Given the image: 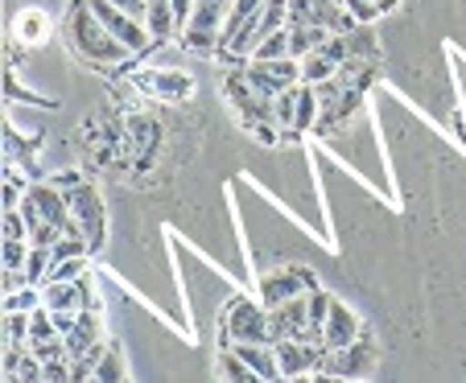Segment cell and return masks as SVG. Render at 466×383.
<instances>
[{
	"label": "cell",
	"mask_w": 466,
	"mask_h": 383,
	"mask_svg": "<svg viewBox=\"0 0 466 383\" xmlns=\"http://www.w3.org/2000/svg\"><path fill=\"white\" fill-rule=\"evenodd\" d=\"M326 37H330V29L318 25V21L314 25H289V54L293 58H306V54L322 50Z\"/></svg>",
	"instance_id": "19"
},
{
	"label": "cell",
	"mask_w": 466,
	"mask_h": 383,
	"mask_svg": "<svg viewBox=\"0 0 466 383\" xmlns=\"http://www.w3.org/2000/svg\"><path fill=\"white\" fill-rule=\"evenodd\" d=\"M322 116V104H318V87L314 83H301V96H298V136L309 132Z\"/></svg>",
	"instance_id": "24"
},
{
	"label": "cell",
	"mask_w": 466,
	"mask_h": 383,
	"mask_svg": "<svg viewBox=\"0 0 466 383\" xmlns=\"http://www.w3.org/2000/svg\"><path fill=\"white\" fill-rule=\"evenodd\" d=\"M318 0H289V25H314Z\"/></svg>",
	"instance_id": "32"
},
{
	"label": "cell",
	"mask_w": 466,
	"mask_h": 383,
	"mask_svg": "<svg viewBox=\"0 0 466 383\" xmlns=\"http://www.w3.org/2000/svg\"><path fill=\"white\" fill-rule=\"evenodd\" d=\"M91 379H128V358H124V347L120 342H107V350L99 355L96 371Z\"/></svg>",
	"instance_id": "20"
},
{
	"label": "cell",
	"mask_w": 466,
	"mask_h": 383,
	"mask_svg": "<svg viewBox=\"0 0 466 383\" xmlns=\"http://www.w3.org/2000/svg\"><path fill=\"white\" fill-rule=\"evenodd\" d=\"M46 37H50V17H46L42 9H25V13H17V21H13V42L17 45H42Z\"/></svg>",
	"instance_id": "17"
},
{
	"label": "cell",
	"mask_w": 466,
	"mask_h": 383,
	"mask_svg": "<svg viewBox=\"0 0 466 383\" xmlns=\"http://www.w3.org/2000/svg\"><path fill=\"white\" fill-rule=\"evenodd\" d=\"M223 99H228V107L239 116V124H244L248 132L260 128V124H277L273 120V96H264V91L248 79L244 66H236L228 79H223Z\"/></svg>",
	"instance_id": "3"
},
{
	"label": "cell",
	"mask_w": 466,
	"mask_h": 383,
	"mask_svg": "<svg viewBox=\"0 0 466 383\" xmlns=\"http://www.w3.org/2000/svg\"><path fill=\"white\" fill-rule=\"evenodd\" d=\"M228 5L231 0H194V13L182 29V50L190 54H219L223 42V21H228Z\"/></svg>",
	"instance_id": "4"
},
{
	"label": "cell",
	"mask_w": 466,
	"mask_h": 383,
	"mask_svg": "<svg viewBox=\"0 0 466 383\" xmlns=\"http://www.w3.org/2000/svg\"><path fill=\"white\" fill-rule=\"evenodd\" d=\"M99 342H104V326H99V314L87 305V309L79 314V326L66 334V355H71V363H79V358L91 355Z\"/></svg>",
	"instance_id": "15"
},
{
	"label": "cell",
	"mask_w": 466,
	"mask_h": 383,
	"mask_svg": "<svg viewBox=\"0 0 466 383\" xmlns=\"http://www.w3.org/2000/svg\"><path fill=\"white\" fill-rule=\"evenodd\" d=\"M62 42H66L75 62H83V66H91V70H120L124 62L137 58V54L96 17L91 0H71V5H66V13H62Z\"/></svg>",
	"instance_id": "1"
},
{
	"label": "cell",
	"mask_w": 466,
	"mask_h": 383,
	"mask_svg": "<svg viewBox=\"0 0 466 383\" xmlns=\"http://www.w3.org/2000/svg\"><path fill=\"white\" fill-rule=\"evenodd\" d=\"M145 25H149V34H153V42H157V45L177 42V37H182V29H177V13H174V0H149Z\"/></svg>",
	"instance_id": "16"
},
{
	"label": "cell",
	"mask_w": 466,
	"mask_h": 383,
	"mask_svg": "<svg viewBox=\"0 0 466 383\" xmlns=\"http://www.w3.org/2000/svg\"><path fill=\"white\" fill-rule=\"evenodd\" d=\"M244 70L264 96H277L289 83H301V58H293V54H285V58H248Z\"/></svg>",
	"instance_id": "10"
},
{
	"label": "cell",
	"mask_w": 466,
	"mask_h": 383,
	"mask_svg": "<svg viewBox=\"0 0 466 383\" xmlns=\"http://www.w3.org/2000/svg\"><path fill=\"white\" fill-rule=\"evenodd\" d=\"M335 75H339V62L326 50H314L301 58V83H326V79H335Z\"/></svg>",
	"instance_id": "21"
},
{
	"label": "cell",
	"mask_w": 466,
	"mask_h": 383,
	"mask_svg": "<svg viewBox=\"0 0 466 383\" xmlns=\"http://www.w3.org/2000/svg\"><path fill=\"white\" fill-rule=\"evenodd\" d=\"M132 87L141 91V96H153L161 104H186L194 96V79L186 70L177 66H166V70H141V75H132Z\"/></svg>",
	"instance_id": "9"
},
{
	"label": "cell",
	"mask_w": 466,
	"mask_h": 383,
	"mask_svg": "<svg viewBox=\"0 0 466 383\" xmlns=\"http://www.w3.org/2000/svg\"><path fill=\"white\" fill-rule=\"evenodd\" d=\"M347 42H351V58H363V62H368L371 54H376V42L368 37V25H355L351 34H347Z\"/></svg>",
	"instance_id": "31"
},
{
	"label": "cell",
	"mask_w": 466,
	"mask_h": 383,
	"mask_svg": "<svg viewBox=\"0 0 466 383\" xmlns=\"http://www.w3.org/2000/svg\"><path fill=\"white\" fill-rule=\"evenodd\" d=\"M46 182H50V186H58L62 194H75V190H79V186H83V174H79V169H62V174L46 177Z\"/></svg>",
	"instance_id": "34"
},
{
	"label": "cell",
	"mask_w": 466,
	"mask_h": 383,
	"mask_svg": "<svg viewBox=\"0 0 466 383\" xmlns=\"http://www.w3.org/2000/svg\"><path fill=\"white\" fill-rule=\"evenodd\" d=\"M343 9L351 13L360 25H371V21L380 17V5H376V0H343Z\"/></svg>",
	"instance_id": "33"
},
{
	"label": "cell",
	"mask_w": 466,
	"mask_h": 383,
	"mask_svg": "<svg viewBox=\"0 0 466 383\" xmlns=\"http://www.w3.org/2000/svg\"><path fill=\"white\" fill-rule=\"evenodd\" d=\"M71 215H75V223H79V231H83V239L91 244V252H96L99 244H104V227H107V207H104V198H99V190L91 182H83L79 190L71 194Z\"/></svg>",
	"instance_id": "11"
},
{
	"label": "cell",
	"mask_w": 466,
	"mask_h": 383,
	"mask_svg": "<svg viewBox=\"0 0 466 383\" xmlns=\"http://www.w3.org/2000/svg\"><path fill=\"white\" fill-rule=\"evenodd\" d=\"M29 314L25 309H5V342H29Z\"/></svg>",
	"instance_id": "27"
},
{
	"label": "cell",
	"mask_w": 466,
	"mask_h": 383,
	"mask_svg": "<svg viewBox=\"0 0 466 383\" xmlns=\"http://www.w3.org/2000/svg\"><path fill=\"white\" fill-rule=\"evenodd\" d=\"M376 358H380L376 338L363 330L360 338L351 342V347L326 350V371H322V379H363V375L376 371Z\"/></svg>",
	"instance_id": "5"
},
{
	"label": "cell",
	"mask_w": 466,
	"mask_h": 383,
	"mask_svg": "<svg viewBox=\"0 0 466 383\" xmlns=\"http://www.w3.org/2000/svg\"><path fill=\"white\" fill-rule=\"evenodd\" d=\"M112 5H120V9L132 13L137 21H145V13H149V0H112Z\"/></svg>",
	"instance_id": "35"
},
{
	"label": "cell",
	"mask_w": 466,
	"mask_h": 383,
	"mask_svg": "<svg viewBox=\"0 0 466 383\" xmlns=\"http://www.w3.org/2000/svg\"><path fill=\"white\" fill-rule=\"evenodd\" d=\"M298 96H301V83H289L285 91L273 96V120L281 128V136H298Z\"/></svg>",
	"instance_id": "18"
},
{
	"label": "cell",
	"mask_w": 466,
	"mask_h": 383,
	"mask_svg": "<svg viewBox=\"0 0 466 383\" xmlns=\"http://www.w3.org/2000/svg\"><path fill=\"white\" fill-rule=\"evenodd\" d=\"M5 99H9V104H13V99H17V104H34V107H54V99H42V96H29V91H25V87H21V83H17V79H13V70H9V75H5Z\"/></svg>",
	"instance_id": "29"
},
{
	"label": "cell",
	"mask_w": 466,
	"mask_h": 383,
	"mask_svg": "<svg viewBox=\"0 0 466 383\" xmlns=\"http://www.w3.org/2000/svg\"><path fill=\"white\" fill-rule=\"evenodd\" d=\"M268 322H273V342H281V338L306 342L309 338V293H301V297H293V301L268 309Z\"/></svg>",
	"instance_id": "12"
},
{
	"label": "cell",
	"mask_w": 466,
	"mask_h": 383,
	"mask_svg": "<svg viewBox=\"0 0 466 383\" xmlns=\"http://www.w3.org/2000/svg\"><path fill=\"white\" fill-rule=\"evenodd\" d=\"M215 375H219V379H244V383L256 379V371L236 355V347H219V358H215Z\"/></svg>",
	"instance_id": "22"
},
{
	"label": "cell",
	"mask_w": 466,
	"mask_h": 383,
	"mask_svg": "<svg viewBox=\"0 0 466 383\" xmlns=\"http://www.w3.org/2000/svg\"><path fill=\"white\" fill-rule=\"evenodd\" d=\"M87 277V256H71V260H58L50 272V280H79Z\"/></svg>",
	"instance_id": "30"
},
{
	"label": "cell",
	"mask_w": 466,
	"mask_h": 383,
	"mask_svg": "<svg viewBox=\"0 0 466 383\" xmlns=\"http://www.w3.org/2000/svg\"><path fill=\"white\" fill-rule=\"evenodd\" d=\"M285 54H289V25L264 37V42L252 50V58H285Z\"/></svg>",
	"instance_id": "26"
},
{
	"label": "cell",
	"mask_w": 466,
	"mask_h": 383,
	"mask_svg": "<svg viewBox=\"0 0 466 383\" xmlns=\"http://www.w3.org/2000/svg\"><path fill=\"white\" fill-rule=\"evenodd\" d=\"M54 272V252L42 244H29V260H25V280L29 285H46Z\"/></svg>",
	"instance_id": "23"
},
{
	"label": "cell",
	"mask_w": 466,
	"mask_h": 383,
	"mask_svg": "<svg viewBox=\"0 0 466 383\" xmlns=\"http://www.w3.org/2000/svg\"><path fill=\"white\" fill-rule=\"evenodd\" d=\"M360 334H363L360 314H355L351 305H343V301H330V314H326V330H322V347H326V350H343V347H351Z\"/></svg>",
	"instance_id": "13"
},
{
	"label": "cell",
	"mask_w": 466,
	"mask_h": 383,
	"mask_svg": "<svg viewBox=\"0 0 466 383\" xmlns=\"http://www.w3.org/2000/svg\"><path fill=\"white\" fill-rule=\"evenodd\" d=\"M0 260H5V268L25 272V260H29V239H5V244H0Z\"/></svg>",
	"instance_id": "28"
},
{
	"label": "cell",
	"mask_w": 466,
	"mask_h": 383,
	"mask_svg": "<svg viewBox=\"0 0 466 383\" xmlns=\"http://www.w3.org/2000/svg\"><path fill=\"white\" fill-rule=\"evenodd\" d=\"M91 9H96V17L104 21V25L112 29V34L120 37V42L128 45L137 58H141V54H149L153 45H157V42H153V34H149V25H145V21H137L132 13H124L120 5H112V0H91Z\"/></svg>",
	"instance_id": "8"
},
{
	"label": "cell",
	"mask_w": 466,
	"mask_h": 383,
	"mask_svg": "<svg viewBox=\"0 0 466 383\" xmlns=\"http://www.w3.org/2000/svg\"><path fill=\"white\" fill-rule=\"evenodd\" d=\"M42 305V285H21L13 293H5V309H37Z\"/></svg>",
	"instance_id": "25"
},
{
	"label": "cell",
	"mask_w": 466,
	"mask_h": 383,
	"mask_svg": "<svg viewBox=\"0 0 466 383\" xmlns=\"http://www.w3.org/2000/svg\"><path fill=\"white\" fill-rule=\"evenodd\" d=\"M236 342H273V322H268V305L252 297H231L219 317V347Z\"/></svg>",
	"instance_id": "2"
},
{
	"label": "cell",
	"mask_w": 466,
	"mask_h": 383,
	"mask_svg": "<svg viewBox=\"0 0 466 383\" xmlns=\"http://www.w3.org/2000/svg\"><path fill=\"white\" fill-rule=\"evenodd\" d=\"M309 288H318L314 272L301 268V264H281V268H268L260 277V301L268 305V309H277V305L293 301V297L309 293Z\"/></svg>",
	"instance_id": "7"
},
{
	"label": "cell",
	"mask_w": 466,
	"mask_h": 383,
	"mask_svg": "<svg viewBox=\"0 0 466 383\" xmlns=\"http://www.w3.org/2000/svg\"><path fill=\"white\" fill-rule=\"evenodd\" d=\"M42 305L46 309H87L91 288L87 280H46L42 285Z\"/></svg>",
	"instance_id": "14"
},
{
	"label": "cell",
	"mask_w": 466,
	"mask_h": 383,
	"mask_svg": "<svg viewBox=\"0 0 466 383\" xmlns=\"http://www.w3.org/2000/svg\"><path fill=\"white\" fill-rule=\"evenodd\" d=\"M124 124H128V140H124L120 148V161L132 157V166H137V174H145V169L157 161V148H161V124L153 120L149 112H128L124 116Z\"/></svg>",
	"instance_id": "6"
}]
</instances>
